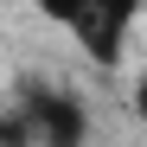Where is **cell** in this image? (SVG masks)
I'll list each match as a JSON object with an SVG mask.
<instances>
[{
  "instance_id": "obj_4",
  "label": "cell",
  "mask_w": 147,
  "mask_h": 147,
  "mask_svg": "<svg viewBox=\"0 0 147 147\" xmlns=\"http://www.w3.org/2000/svg\"><path fill=\"white\" fill-rule=\"evenodd\" d=\"M128 102H134V115H141V121H147V77H141V83H134V96H128Z\"/></svg>"
},
{
  "instance_id": "obj_1",
  "label": "cell",
  "mask_w": 147,
  "mask_h": 147,
  "mask_svg": "<svg viewBox=\"0 0 147 147\" xmlns=\"http://www.w3.org/2000/svg\"><path fill=\"white\" fill-rule=\"evenodd\" d=\"M32 13L51 19L96 70H115L121 58H128V38L141 26L147 0H32Z\"/></svg>"
},
{
  "instance_id": "obj_2",
  "label": "cell",
  "mask_w": 147,
  "mask_h": 147,
  "mask_svg": "<svg viewBox=\"0 0 147 147\" xmlns=\"http://www.w3.org/2000/svg\"><path fill=\"white\" fill-rule=\"evenodd\" d=\"M13 102L32 115L38 147H90V109H83L77 90H64V83H19Z\"/></svg>"
},
{
  "instance_id": "obj_3",
  "label": "cell",
  "mask_w": 147,
  "mask_h": 147,
  "mask_svg": "<svg viewBox=\"0 0 147 147\" xmlns=\"http://www.w3.org/2000/svg\"><path fill=\"white\" fill-rule=\"evenodd\" d=\"M0 147H38V128H32V115L19 109V102L0 109Z\"/></svg>"
}]
</instances>
